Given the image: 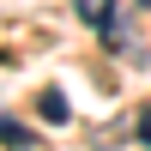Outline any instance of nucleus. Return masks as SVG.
I'll return each mask as SVG.
<instances>
[{"instance_id": "nucleus-1", "label": "nucleus", "mask_w": 151, "mask_h": 151, "mask_svg": "<svg viewBox=\"0 0 151 151\" xmlns=\"http://www.w3.org/2000/svg\"><path fill=\"white\" fill-rule=\"evenodd\" d=\"M73 12H79L91 30H115V0H73Z\"/></svg>"}, {"instance_id": "nucleus-5", "label": "nucleus", "mask_w": 151, "mask_h": 151, "mask_svg": "<svg viewBox=\"0 0 151 151\" xmlns=\"http://www.w3.org/2000/svg\"><path fill=\"white\" fill-rule=\"evenodd\" d=\"M139 6H151V0H139Z\"/></svg>"}, {"instance_id": "nucleus-3", "label": "nucleus", "mask_w": 151, "mask_h": 151, "mask_svg": "<svg viewBox=\"0 0 151 151\" xmlns=\"http://www.w3.org/2000/svg\"><path fill=\"white\" fill-rule=\"evenodd\" d=\"M36 115H42V121H55V127H60V121H67L73 109H67V97H60V91H42V97H36Z\"/></svg>"}, {"instance_id": "nucleus-2", "label": "nucleus", "mask_w": 151, "mask_h": 151, "mask_svg": "<svg viewBox=\"0 0 151 151\" xmlns=\"http://www.w3.org/2000/svg\"><path fill=\"white\" fill-rule=\"evenodd\" d=\"M0 145H6V151H36V133H30V127H18V121H6V115H0Z\"/></svg>"}, {"instance_id": "nucleus-4", "label": "nucleus", "mask_w": 151, "mask_h": 151, "mask_svg": "<svg viewBox=\"0 0 151 151\" xmlns=\"http://www.w3.org/2000/svg\"><path fill=\"white\" fill-rule=\"evenodd\" d=\"M139 139H145V151H151V109L139 115Z\"/></svg>"}]
</instances>
